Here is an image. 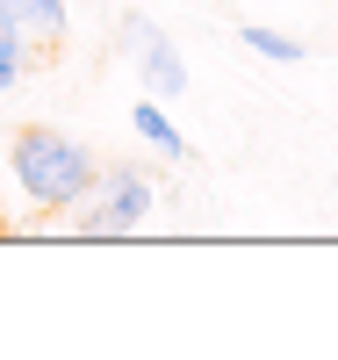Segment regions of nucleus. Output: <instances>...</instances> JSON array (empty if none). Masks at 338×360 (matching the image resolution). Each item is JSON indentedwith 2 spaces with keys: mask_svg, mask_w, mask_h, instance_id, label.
Segmentation results:
<instances>
[{
  "mask_svg": "<svg viewBox=\"0 0 338 360\" xmlns=\"http://www.w3.org/2000/svg\"><path fill=\"white\" fill-rule=\"evenodd\" d=\"M151 202H159V188H151L144 166H108L94 180V195L79 202V231L86 238H122V231H137L151 217Z\"/></svg>",
  "mask_w": 338,
  "mask_h": 360,
  "instance_id": "nucleus-2",
  "label": "nucleus"
},
{
  "mask_svg": "<svg viewBox=\"0 0 338 360\" xmlns=\"http://www.w3.org/2000/svg\"><path fill=\"white\" fill-rule=\"evenodd\" d=\"M29 51H37V44H29L22 29H15L8 15H0V94H8V86H22V72H29Z\"/></svg>",
  "mask_w": 338,
  "mask_h": 360,
  "instance_id": "nucleus-7",
  "label": "nucleus"
},
{
  "mask_svg": "<svg viewBox=\"0 0 338 360\" xmlns=\"http://www.w3.org/2000/svg\"><path fill=\"white\" fill-rule=\"evenodd\" d=\"M8 173H15V188L37 202L44 217H65V209H79L86 195H94L101 159L86 152L72 130L29 123V130H15V144H8Z\"/></svg>",
  "mask_w": 338,
  "mask_h": 360,
  "instance_id": "nucleus-1",
  "label": "nucleus"
},
{
  "mask_svg": "<svg viewBox=\"0 0 338 360\" xmlns=\"http://www.w3.org/2000/svg\"><path fill=\"white\" fill-rule=\"evenodd\" d=\"M238 44L252 58H266V65H302V58H310L295 37H281V29H266V22H238Z\"/></svg>",
  "mask_w": 338,
  "mask_h": 360,
  "instance_id": "nucleus-6",
  "label": "nucleus"
},
{
  "mask_svg": "<svg viewBox=\"0 0 338 360\" xmlns=\"http://www.w3.org/2000/svg\"><path fill=\"white\" fill-rule=\"evenodd\" d=\"M0 15H8L37 51H58V37H65V0H0Z\"/></svg>",
  "mask_w": 338,
  "mask_h": 360,
  "instance_id": "nucleus-4",
  "label": "nucleus"
},
{
  "mask_svg": "<svg viewBox=\"0 0 338 360\" xmlns=\"http://www.w3.org/2000/svg\"><path fill=\"white\" fill-rule=\"evenodd\" d=\"M130 44H137V72H144L151 94H166V101H173V94H188V58H180L151 22H130Z\"/></svg>",
  "mask_w": 338,
  "mask_h": 360,
  "instance_id": "nucleus-3",
  "label": "nucleus"
},
{
  "mask_svg": "<svg viewBox=\"0 0 338 360\" xmlns=\"http://www.w3.org/2000/svg\"><path fill=\"white\" fill-rule=\"evenodd\" d=\"M130 123H137V137L151 144V152H166L173 166H180V159H188V137H180V130H173V115H166L159 101H137V108H130Z\"/></svg>",
  "mask_w": 338,
  "mask_h": 360,
  "instance_id": "nucleus-5",
  "label": "nucleus"
}]
</instances>
